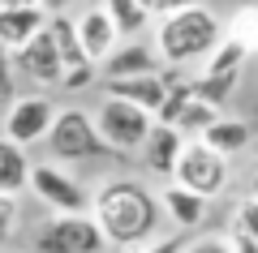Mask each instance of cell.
Returning a JSON list of instances; mask_svg holds the SVG:
<instances>
[{"label":"cell","mask_w":258,"mask_h":253,"mask_svg":"<svg viewBox=\"0 0 258 253\" xmlns=\"http://www.w3.org/2000/svg\"><path fill=\"white\" fill-rule=\"evenodd\" d=\"M91 219L103 232V244H116V249H138L142 240L159 232V198L134 176H112L99 189L91 193Z\"/></svg>","instance_id":"1"},{"label":"cell","mask_w":258,"mask_h":253,"mask_svg":"<svg viewBox=\"0 0 258 253\" xmlns=\"http://www.w3.org/2000/svg\"><path fill=\"white\" fill-rule=\"evenodd\" d=\"M220 39H224V22L207 5H189V9H176L168 18H155V43L151 47L164 64L185 69V64L207 60Z\"/></svg>","instance_id":"2"},{"label":"cell","mask_w":258,"mask_h":253,"mask_svg":"<svg viewBox=\"0 0 258 253\" xmlns=\"http://www.w3.org/2000/svg\"><path fill=\"white\" fill-rule=\"evenodd\" d=\"M47 150H52V159L60 163H91V159H116V154L103 146L99 129H95L91 112L82 108H60L52 116V125H47Z\"/></svg>","instance_id":"3"},{"label":"cell","mask_w":258,"mask_h":253,"mask_svg":"<svg viewBox=\"0 0 258 253\" xmlns=\"http://www.w3.org/2000/svg\"><path fill=\"white\" fill-rule=\"evenodd\" d=\"M172 181L181 185V189H189V193H198V198L211 202L215 193H224V185H228V159H224L220 150H211L203 137H189V142L181 146V154H176Z\"/></svg>","instance_id":"4"},{"label":"cell","mask_w":258,"mask_h":253,"mask_svg":"<svg viewBox=\"0 0 258 253\" xmlns=\"http://www.w3.org/2000/svg\"><path fill=\"white\" fill-rule=\"evenodd\" d=\"M91 120H95V129H99L103 146H108L112 154H134L142 146V137L151 133V125H155L151 112L134 108V103H125V99H112V95L95 108Z\"/></svg>","instance_id":"5"},{"label":"cell","mask_w":258,"mask_h":253,"mask_svg":"<svg viewBox=\"0 0 258 253\" xmlns=\"http://www.w3.org/2000/svg\"><path fill=\"white\" fill-rule=\"evenodd\" d=\"M26 189L43 202L52 215H86L91 210V193L78 176H69L56 163H30V181Z\"/></svg>","instance_id":"6"},{"label":"cell","mask_w":258,"mask_h":253,"mask_svg":"<svg viewBox=\"0 0 258 253\" xmlns=\"http://www.w3.org/2000/svg\"><path fill=\"white\" fill-rule=\"evenodd\" d=\"M35 253H103V232L86 215H52L35 232Z\"/></svg>","instance_id":"7"},{"label":"cell","mask_w":258,"mask_h":253,"mask_svg":"<svg viewBox=\"0 0 258 253\" xmlns=\"http://www.w3.org/2000/svg\"><path fill=\"white\" fill-rule=\"evenodd\" d=\"M56 108L52 99H43V95H26V99H9V108H5V120H0V129L9 137V142L18 146H35L47 137V125H52Z\"/></svg>","instance_id":"8"},{"label":"cell","mask_w":258,"mask_h":253,"mask_svg":"<svg viewBox=\"0 0 258 253\" xmlns=\"http://www.w3.org/2000/svg\"><path fill=\"white\" fill-rule=\"evenodd\" d=\"M9 56H13V73L30 77L35 86H60V56H56V43L47 35V26Z\"/></svg>","instance_id":"9"},{"label":"cell","mask_w":258,"mask_h":253,"mask_svg":"<svg viewBox=\"0 0 258 253\" xmlns=\"http://www.w3.org/2000/svg\"><path fill=\"white\" fill-rule=\"evenodd\" d=\"M181 146H185V137L176 133L172 125H151V133L142 137V146H138V154H142V163H147V172L151 176H164V181H172V167H176V154H181Z\"/></svg>","instance_id":"10"},{"label":"cell","mask_w":258,"mask_h":253,"mask_svg":"<svg viewBox=\"0 0 258 253\" xmlns=\"http://www.w3.org/2000/svg\"><path fill=\"white\" fill-rule=\"evenodd\" d=\"M74 30H78V43H82V52L91 56L95 64H99L103 56H108L112 47L120 43V30L112 26V18L103 13V5H91L86 13H78V18H74Z\"/></svg>","instance_id":"11"},{"label":"cell","mask_w":258,"mask_h":253,"mask_svg":"<svg viewBox=\"0 0 258 253\" xmlns=\"http://www.w3.org/2000/svg\"><path fill=\"white\" fill-rule=\"evenodd\" d=\"M108 95L112 99H125L134 108L151 112L155 116L159 103L168 95V73H138V77H108Z\"/></svg>","instance_id":"12"},{"label":"cell","mask_w":258,"mask_h":253,"mask_svg":"<svg viewBox=\"0 0 258 253\" xmlns=\"http://www.w3.org/2000/svg\"><path fill=\"white\" fill-rule=\"evenodd\" d=\"M47 26V9L43 5H22V9H0V47L18 52L26 39H35Z\"/></svg>","instance_id":"13"},{"label":"cell","mask_w":258,"mask_h":253,"mask_svg":"<svg viewBox=\"0 0 258 253\" xmlns=\"http://www.w3.org/2000/svg\"><path fill=\"white\" fill-rule=\"evenodd\" d=\"M103 77H138V73H159V56L147 43H116L99 60Z\"/></svg>","instance_id":"14"},{"label":"cell","mask_w":258,"mask_h":253,"mask_svg":"<svg viewBox=\"0 0 258 253\" xmlns=\"http://www.w3.org/2000/svg\"><path fill=\"white\" fill-rule=\"evenodd\" d=\"M155 198H159V210H164V215L176 223V232H189V227H198V223L207 219V198H198V193L181 189L176 181H168Z\"/></svg>","instance_id":"15"},{"label":"cell","mask_w":258,"mask_h":253,"mask_svg":"<svg viewBox=\"0 0 258 253\" xmlns=\"http://www.w3.org/2000/svg\"><path fill=\"white\" fill-rule=\"evenodd\" d=\"M30 181V159H26V146L0 137V193H13L18 198Z\"/></svg>","instance_id":"16"},{"label":"cell","mask_w":258,"mask_h":253,"mask_svg":"<svg viewBox=\"0 0 258 253\" xmlns=\"http://www.w3.org/2000/svg\"><path fill=\"white\" fill-rule=\"evenodd\" d=\"M249 137H254V129L245 125V120H228V116H215V125H207L203 142L211 146V150H220L224 159H232L237 150H245Z\"/></svg>","instance_id":"17"},{"label":"cell","mask_w":258,"mask_h":253,"mask_svg":"<svg viewBox=\"0 0 258 253\" xmlns=\"http://www.w3.org/2000/svg\"><path fill=\"white\" fill-rule=\"evenodd\" d=\"M215 116H220V108H211L207 99H198V95H194V99L172 116V129L185 137V142H189V137H203L207 125H215Z\"/></svg>","instance_id":"18"},{"label":"cell","mask_w":258,"mask_h":253,"mask_svg":"<svg viewBox=\"0 0 258 253\" xmlns=\"http://www.w3.org/2000/svg\"><path fill=\"white\" fill-rule=\"evenodd\" d=\"M103 13L112 18V26H116L120 35H142V30L151 26V13L142 9L138 0H103Z\"/></svg>","instance_id":"19"},{"label":"cell","mask_w":258,"mask_h":253,"mask_svg":"<svg viewBox=\"0 0 258 253\" xmlns=\"http://www.w3.org/2000/svg\"><path fill=\"white\" fill-rule=\"evenodd\" d=\"M237 81H241V73H203V77L189 81V86H194V95H198V99H207L211 108H224V103H228V95L237 91Z\"/></svg>","instance_id":"20"},{"label":"cell","mask_w":258,"mask_h":253,"mask_svg":"<svg viewBox=\"0 0 258 253\" xmlns=\"http://www.w3.org/2000/svg\"><path fill=\"white\" fill-rule=\"evenodd\" d=\"M245 69V47L237 43V39L224 35L220 43H215V52L207 56V69L203 73H241Z\"/></svg>","instance_id":"21"},{"label":"cell","mask_w":258,"mask_h":253,"mask_svg":"<svg viewBox=\"0 0 258 253\" xmlns=\"http://www.w3.org/2000/svg\"><path fill=\"white\" fill-rule=\"evenodd\" d=\"M228 39H237L241 47H245V56H258V9H241L237 18H232V26L224 30Z\"/></svg>","instance_id":"22"},{"label":"cell","mask_w":258,"mask_h":253,"mask_svg":"<svg viewBox=\"0 0 258 253\" xmlns=\"http://www.w3.org/2000/svg\"><path fill=\"white\" fill-rule=\"evenodd\" d=\"M232 227H241L249 240H258V202H254V198H245V202L237 206V215H232Z\"/></svg>","instance_id":"23"},{"label":"cell","mask_w":258,"mask_h":253,"mask_svg":"<svg viewBox=\"0 0 258 253\" xmlns=\"http://www.w3.org/2000/svg\"><path fill=\"white\" fill-rule=\"evenodd\" d=\"M13 227H18V198L13 193H0V244L13 236Z\"/></svg>","instance_id":"24"},{"label":"cell","mask_w":258,"mask_h":253,"mask_svg":"<svg viewBox=\"0 0 258 253\" xmlns=\"http://www.w3.org/2000/svg\"><path fill=\"white\" fill-rule=\"evenodd\" d=\"M185 249V240H181V236H151V240H142L138 244V249H129V253H181Z\"/></svg>","instance_id":"25"},{"label":"cell","mask_w":258,"mask_h":253,"mask_svg":"<svg viewBox=\"0 0 258 253\" xmlns=\"http://www.w3.org/2000/svg\"><path fill=\"white\" fill-rule=\"evenodd\" d=\"M138 5L151 13V22H155V18H168V13H176V9H189V5H207V0H138Z\"/></svg>","instance_id":"26"},{"label":"cell","mask_w":258,"mask_h":253,"mask_svg":"<svg viewBox=\"0 0 258 253\" xmlns=\"http://www.w3.org/2000/svg\"><path fill=\"white\" fill-rule=\"evenodd\" d=\"M13 77H18V73H13V56L0 47V103L13 99Z\"/></svg>","instance_id":"27"},{"label":"cell","mask_w":258,"mask_h":253,"mask_svg":"<svg viewBox=\"0 0 258 253\" xmlns=\"http://www.w3.org/2000/svg\"><path fill=\"white\" fill-rule=\"evenodd\" d=\"M181 253H232V249H228L224 236H198V240H189Z\"/></svg>","instance_id":"28"},{"label":"cell","mask_w":258,"mask_h":253,"mask_svg":"<svg viewBox=\"0 0 258 253\" xmlns=\"http://www.w3.org/2000/svg\"><path fill=\"white\" fill-rule=\"evenodd\" d=\"M224 240H228L232 253H258V240H249L241 227H228V236H224Z\"/></svg>","instance_id":"29"},{"label":"cell","mask_w":258,"mask_h":253,"mask_svg":"<svg viewBox=\"0 0 258 253\" xmlns=\"http://www.w3.org/2000/svg\"><path fill=\"white\" fill-rule=\"evenodd\" d=\"M39 5H43L47 13H64V9H74L78 0H39Z\"/></svg>","instance_id":"30"},{"label":"cell","mask_w":258,"mask_h":253,"mask_svg":"<svg viewBox=\"0 0 258 253\" xmlns=\"http://www.w3.org/2000/svg\"><path fill=\"white\" fill-rule=\"evenodd\" d=\"M22 5H39V0H0V9H22Z\"/></svg>","instance_id":"31"},{"label":"cell","mask_w":258,"mask_h":253,"mask_svg":"<svg viewBox=\"0 0 258 253\" xmlns=\"http://www.w3.org/2000/svg\"><path fill=\"white\" fill-rule=\"evenodd\" d=\"M249 198L258 202V172H254V181H249Z\"/></svg>","instance_id":"32"}]
</instances>
